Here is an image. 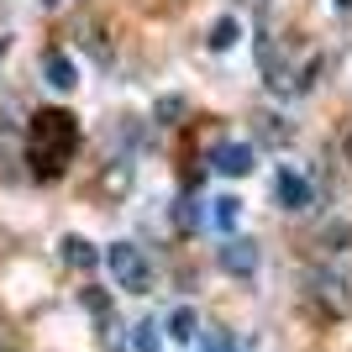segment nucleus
<instances>
[{
    "label": "nucleus",
    "mask_w": 352,
    "mask_h": 352,
    "mask_svg": "<svg viewBox=\"0 0 352 352\" xmlns=\"http://www.w3.org/2000/svg\"><path fill=\"white\" fill-rule=\"evenodd\" d=\"M279 195H284V206H289V210H305V200H310L305 179H294V174H279Z\"/></svg>",
    "instance_id": "obj_6"
},
{
    "label": "nucleus",
    "mask_w": 352,
    "mask_h": 352,
    "mask_svg": "<svg viewBox=\"0 0 352 352\" xmlns=\"http://www.w3.org/2000/svg\"><path fill=\"white\" fill-rule=\"evenodd\" d=\"M74 147H79V121L69 111H37L27 126V163L37 168L43 179L63 174V163L74 158Z\"/></svg>",
    "instance_id": "obj_1"
},
{
    "label": "nucleus",
    "mask_w": 352,
    "mask_h": 352,
    "mask_svg": "<svg viewBox=\"0 0 352 352\" xmlns=\"http://www.w3.org/2000/svg\"><path fill=\"white\" fill-rule=\"evenodd\" d=\"M236 221V200H216V226H232Z\"/></svg>",
    "instance_id": "obj_10"
},
{
    "label": "nucleus",
    "mask_w": 352,
    "mask_h": 352,
    "mask_svg": "<svg viewBox=\"0 0 352 352\" xmlns=\"http://www.w3.org/2000/svg\"><path fill=\"white\" fill-rule=\"evenodd\" d=\"M168 326H174L179 342H195V310H174V321H168Z\"/></svg>",
    "instance_id": "obj_8"
},
{
    "label": "nucleus",
    "mask_w": 352,
    "mask_h": 352,
    "mask_svg": "<svg viewBox=\"0 0 352 352\" xmlns=\"http://www.w3.org/2000/svg\"><path fill=\"white\" fill-rule=\"evenodd\" d=\"M210 163H216L221 174H236V179H242L252 168V147L248 142H221L216 153H210Z\"/></svg>",
    "instance_id": "obj_4"
},
{
    "label": "nucleus",
    "mask_w": 352,
    "mask_h": 352,
    "mask_svg": "<svg viewBox=\"0 0 352 352\" xmlns=\"http://www.w3.org/2000/svg\"><path fill=\"white\" fill-rule=\"evenodd\" d=\"M347 158H352V132H347Z\"/></svg>",
    "instance_id": "obj_12"
},
{
    "label": "nucleus",
    "mask_w": 352,
    "mask_h": 352,
    "mask_svg": "<svg viewBox=\"0 0 352 352\" xmlns=\"http://www.w3.org/2000/svg\"><path fill=\"white\" fill-rule=\"evenodd\" d=\"M221 258H226V268H236V274H252V263H258V258H252V242H232Z\"/></svg>",
    "instance_id": "obj_7"
},
{
    "label": "nucleus",
    "mask_w": 352,
    "mask_h": 352,
    "mask_svg": "<svg viewBox=\"0 0 352 352\" xmlns=\"http://www.w3.org/2000/svg\"><path fill=\"white\" fill-rule=\"evenodd\" d=\"M206 352H232V347H226V342H210V347Z\"/></svg>",
    "instance_id": "obj_11"
},
{
    "label": "nucleus",
    "mask_w": 352,
    "mask_h": 352,
    "mask_svg": "<svg viewBox=\"0 0 352 352\" xmlns=\"http://www.w3.org/2000/svg\"><path fill=\"white\" fill-rule=\"evenodd\" d=\"M236 43V21H221L216 32H210V47H232Z\"/></svg>",
    "instance_id": "obj_9"
},
{
    "label": "nucleus",
    "mask_w": 352,
    "mask_h": 352,
    "mask_svg": "<svg viewBox=\"0 0 352 352\" xmlns=\"http://www.w3.org/2000/svg\"><path fill=\"white\" fill-rule=\"evenodd\" d=\"M43 74H47V85H58V89L74 85V63L63 58V53H47V58H43Z\"/></svg>",
    "instance_id": "obj_5"
},
{
    "label": "nucleus",
    "mask_w": 352,
    "mask_h": 352,
    "mask_svg": "<svg viewBox=\"0 0 352 352\" xmlns=\"http://www.w3.org/2000/svg\"><path fill=\"white\" fill-rule=\"evenodd\" d=\"M105 263H111V274H116V284L121 289H132V294H142L147 289V258L132 248V242H111V252H105Z\"/></svg>",
    "instance_id": "obj_3"
},
{
    "label": "nucleus",
    "mask_w": 352,
    "mask_h": 352,
    "mask_svg": "<svg viewBox=\"0 0 352 352\" xmlns=\"http://www.w3.org/2000/svg\"><path fill=\"white\" fill-rule=\"evenodd\" d=\"M316 300H326V310H337V316L352 310V258L342 248H331V258L316 274Z\"/></svg>",
    "instance_id": "obj_2"
},
{
    "label": "nucleus",
    "mask_w": 352,
    "mask_h": 352,
    "mask_svg": "<svg viewBox=\"0 0 352 352\" xmlns=\"http://www.w3.org/2000/svg\"><path fill=\"white\" fill-rule=\"evenodd\" d=\"M47 6H53V0H47Z\"/></svg>",
    "instance_id": "obj_13"
}]
</instances>
